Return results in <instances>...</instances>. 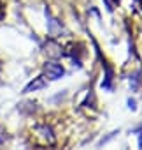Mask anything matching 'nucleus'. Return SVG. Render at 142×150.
<instances>
[{"label":"nucleus","mask_w":142,"mask_h":150,"mask_svg":"<svg viewBox=\"0 0 142 150\" xmlns=\"http://www.w3.org/2000/svg\"><path fill=\"white\" fill-rule=\"evenodd\" d=\"M44 71H46V76L49 80H58V78L63 76V67L60 64H56V62H47Z\"/></svg>","instance_id":"nucleus-1"},{"label":"nucleus","mask_w":142,"mask_h":150,"mask_svg":"<svg viewBox=\"0 0 142 150\" xmlns=\"http://www.w3.org/2000/svg\"><path fill=\"white\" fill-rule=\"evenodd\" d=\"M46 87V80H44V76H39V78H35L33 81H30L26 87H25V94H28V92H35V90H39V88H44Z\"/></svg>","instance_id":"nucleus-2"}]
</instances>
